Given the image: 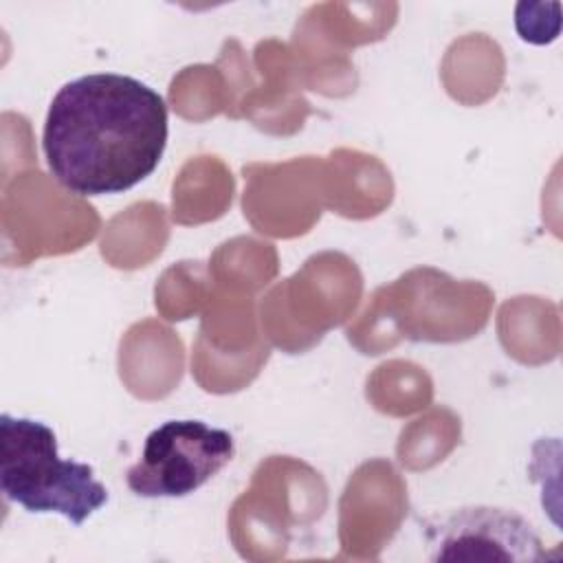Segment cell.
I'll list each match as a JSON object with an SVG mask.
<instances>
[{
    "mask_svg": "<svg viewBox=\"0 0 563 563\" xmlns=\"http://www.w3.org/2000/svg\"><path fill=\"white\" fill-rule=\"evenodd\" d=\"M559 24H561L559 18L545 20V18L537 15L534 4L519 2L517 9H515V26H517V33L523 42L548 44L559 35Z\"/></svg>",
    "mask_w": 563,
    "mask_h": 563,
    "instance_id": "5",
    "label": "cell"
},
{
    "mask_svg": "<svg viewBox=\"0 0 563 563\" xmlns=\"http://www.w3.org/2000/svg\"><path fill=\"white\" fill-rule=\"evenodd\" d=\"M165 99L130 75L92 73L64 84L44 119L42 152L55 180L77 196L121 194L161 163Z\"/></svg>",
    "mask_w": 563,
    "mask_h": 563,
    "instance_id": "1",
    "label": "cell"
},
{
    "mask_svg": "<svg viewBox=\"0 0 563 563\" xmlns=\"http://www.w3.org/2000/svg\"><path fill=\"white\" fill-rule=\"evenodd\" d=\"M427 543L431 561L530 563L545 559L534 526L523 515L497 506L453 510L427 530Z\"/></svg>",
    "mask_w": 563,
    "mask_h": 563,
    "instance_id": "4",
    "label": "cell"
},
{
    "mask_svg": "<svg viewBox=\"0 0 563 563\" xmlns=\"http://www.w3.org/2000/svg\"><path fill=\"white\" fill-rule=\"evenodd\" d=\"M235 453L227 429L202 420H167L145 438L141 457L125 473L128 488L147 499L185 497L218 475Z\"/></svg>",
    "mask_w": 563,
    "mask_h": 563,
    "instance_id": "3",
    "label": "cell"
},
{
    "mask_svg": "<svg viewBox=\"0 0 563 563\" xmlns=\"http://www.w3.org/2000/svg\"><path fill=\"white\" fill-rule=\"evenodd\" d=\"M0 488L29 512H57L73 526L108 504L92 466L64 460L55 431L33 418L0 416Z\"/></svg>",
    "mask_w": 563,
    "mask_h": 563,
    "instance_id": "2",
    "label": "cell"
}]
</instances>
